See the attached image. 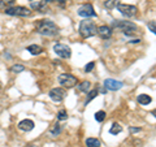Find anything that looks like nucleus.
<instances>
[{"mask_svg": "<svg viewBox=\"0 0 156 147\" xmlns=\"http://www.w3.org/2000/svg\"><path fill=\"white\" fill-rule=\"evenodd\" d=\"M35 30L38 34L44 37H53L58 33L57 25L51 20H41L35 23Z\"/></svg>", "mask_w": 156, "mask_h": 147, "instance_id": "f257e3e1", "label": "nucleus"}, {"mask_svg": "<svg viewBox=\"0 0 156 147\" xmlns=\"http://www.w3.org/2000/svg\"><path fill=\"white\" fill-rule=\"evenodd\" d=\"M98 27L95 25L94 21H91L90 18H85L83 21H81L80 23V34L82 38H90L96 35Z\"/></svg>", "mask_w": 156, "mask_h": 147, "instance_id": "f03ea898", "label": "nucleus"}, {"mask_svg": "<svg viewBox=\"0 0 156 147\" xmlns=\"http://www.w3.org/2000/svg\"><path fill=\"white\" fill-rule=\"evenodd\" d=\"M112 27L121 29L125 35H130V37H133L136 33V30H138V27H136V25L134 22H131V21H117V20L112 21Z\"/></svg>", "mask_w": 156, "mask_h": 147, "instance_id": "7ed1b4c3", "label": "nucleus"}, {"mask_svg": "<svg viewBox=\"0 0 156 147\" xmlns=\"http://www.w3.org/2000/svg\"><path fill=\"white\" fill-rule=\"evenodd\" d=\"M4 12L8 16H18V17H29L31 14V11L26 7L16 5V7H8L4 9Z\"/></svg>", "mask_w": 156, "mask_h": 147, "instance_id": "20e7f679", "label": "nucleus"}, {"mask_svg": "<svg viewBox=\"0 0 156 147\" xmlns=\"http://www.w3.org/2000/svg\"><path fill=\"white\" fill-rule=\"evenodd\" d=\"M117 9H119V12L122 14V16L128 17V18L134 17L136 14V12H138V8H136L135 5H130V4H121V3L117 4Z\"/></svg>", "mask_w": 156, "mask_h": 147, "instance_id": "39448f33", "label": "nucleus"}, {"mask_svg": "<svg viewBox=\"0 0 156 147\" xmlns=\"http://www.w3.org/2000/svg\"><path fill=\"white\" fill-rule=\"evenodd\" d=\"M58 82H60L62 86L68 87V89H72V87H74L77 83H78V80H77V77H74L73 74H68V73H64V74L58 76Z\"/></svg>", "mask_w": 156, "mask_h": 147, "instance_id": "423d86ee", "label": "nucleus"}, {"mask_svg": "<svg viewBox=\"0 0 156 147\" xmlns=\"http://www.w3.org/2000/svg\"><path fill=\"white\" fill-rule=\"evenodd\" d=\"M53 51L57 56H60L61 59H69L72 56V50L65 45H60V43H56L53 46Z\"/></svg>", "mask_w": 156, "mask_h": 147, "instance_id": "0eeeda50", "label": "nucleus"}, {"mask_svg": "<svg viewBox=\"0 0 156 147\" xmlns=\"http://www.w3.org/2000/svg\"><path fill=\"white\" fill-rule=\"evenodd\" d=\"M78 16L85 17V18H90V17H96V12L94 11V7L91 4H83L78 8Z\"/></svg>", "mask_w": 156, "mask_h": 147, "instance_id": "6e6552de", "label": "nucleus"}, {"mask_svg": "<svg viewBox=\"0 0 156 147\" xmlns=\"http://www.w3.org/2000/svg\"><path fill=\"white\" fill-rule=\"evenodd\" d=\"M122 86H124L122 82L113 80V78H107V80L104 81L105 90H109V91H117V90H120Z\"/></svg>", "mask_w": 156, "mask_h": 147, "instance_id": "1a4fd4ad", "label": "nucleus"}, {"mask_svg": "<svg viewBox=\"0 0 156 147\" xmlns=\"http://www.w3.org/2000/svg\"><path fill=\"white\" fill-rule=\"evenodd\" d=\"M48 95H50V98L53 102H61V100H64L66 94H65L64 89H61V87H55V89H52L50 92H48Z\"/></svg>", "mask_w": 156, "mask_h": 147, "instance_id": "9d476101", "label": "nucleus"}, {"mask_svg": "<svg viewBox=\"0 0 156 147\" xmlns=\"http://www.w3.org/2000/svg\"><path fill=\"white\" fill-rule=\"evenodd\" d=\"M96 34H99V37L101 39H109L112 37V29L109 26H107V25H103V26H100L99 29H98Z\"/></svg>", "mask_w": 156, "mask_h": 147, "instance_id": "9b49d317", "label": "nucleus"}, {"mask_svg": "<svg viewBox=\"0 0 156 147\" xmlns=\"http://www.w3.org/2000/svg\"><path fill=\"white\" fill-rule=\"evenodd\" d=\"M18 129L22 130V131H31L34 129V121L33 120H29V119L20 121Z\"/></svg>", "mask_w": 156, "mask_h": 147, "instance_id": "f8f14e48", "label": "nucleus"}, {"mask_svg": "<svg viewBox=\"0 0 156 147\" xmlns=\"http://www.w3.org/2000/svg\"><path fill=\"white\" fill-rule=\"evenodd\" d=\"M136 100H138V103H139V104H142V106H148L150 103L152 102L151 96L147 95V94H140V95H138Z\"/></svg>", "mask_w": 156, "mask_h": 147, "instance_id": "ddd939ff", "label": "nucleus"}, {"mask_svg": "<svg viewBox=\"0 0 156 147\" xmlns=\"http://www.w3.org/2000/svg\"><path fill=\"white\" fill-rule=\"evenodd\" d=\"M27 51L31 53V55H39V53H42L43 52V48L41 46H38V45H31V46H29L27 47Z\"/></svg>", "mask_w": 156, "mask_h": 147, "instance_id": "4468645a", "label": "nucleus"}, {"mask_svg": "<svg viewBox=\"0 0 156 147\" xmlns=\"http://www.w3.org/2000/svg\"><path fill=\"white\" fill-rule=\"evenodd\" d=\"M52 2H53V0H42V2L39 3V5H38V9H37V11L42 12V13L47 12V5H48V4H51Z\"/></svg>", "mask_w": 156, "mask_h": 147, "instance_id": "2eb2a0df", "label": "nucleus"}, {"mask_svg": "<svg viewBox=\"0 0 156 147\" xmlns=\"http://www.w3.org/2000/svg\"><path fill=\"white\" fill-rule=\"evenodd\" d=\"M86 146L87 147H100L101 143H100V141L96 139V138H87L86 139Z\"/></svg>", "mask_w": 156, "mask_h": 147, "instance_id": "dca6fc26", "label": "nucleus"}, {"mask_svg": "<svg viewBox=\"0 0 156 147\" xmlns=\"http://www.w3.org/2000/svg\"><path fill=\"white\" fill-rule=\"evenodd\" d=\"M90 87H91V82L83 81L82 83H80V86H78V90H80V91H83V92H89Z\"/></svg>", "mask_w": 156, "mask_h": 147, "instance_id": "f3484780", "label": "nucleus"}, {"mask_svg": "<svg viewBox=\"0 0 156 147\" xmlns=\"http://www.w3.org/2000/svg\"><path fill=\"white\" fill-rule=\"evenodd\" d=\"M121 131H122V126H121L120 124H113V125L111 126V129H109V133L113 134V135L120 134Z\"/></svg>", "mask_w": 156, "mask_h": 147, "instance_id": "a211bd4d", "label": "nucleus"}, {"mask_svg": "<svg viewBox=\"0 0 156 147\" xmlns=\"http://www.w3.org/2000/svg\"><path fill=\"white\" fill-rule=\"evenodd\" d=\"M117 4H119V0H107V2L104 3V7L107 9H113L115 7H117Z\"/></svg>", "mask_w": 156, "mask_h": 147, "instance_id": "6ab92c4d", "label": "nucleus"}, {"mask_svg": "<svg viewBox=\"0 0 156 147\" xmlns=\"http://www.w3.org/2000/svg\"><path fill=\"white\" fill-rule=\"evenodd\" d=\"M60 131H61V126H60V124H57V122H56V124H55V125H53L52 128H51L50 133H51L53 137H56V135L60 134Z\"/></svg>", "mask_w": 156, "mask_h": 147, "instance_id": "aec40b11", "label": "nucleus"}, {"mask_svg": "<svg viewBox=\"0 0 156 147\" xmlns=\"http://www.w3.org/2000/svg\"><path fill=\"white\" fill-rule=\"evenodd\" d=\"M23 70H25V66L21 65V64H16V65H13L11 68V72L12 73H22Z\"/></svg>", "mask_w": 156, "mask_h": 147, "instance_id": "412c9836", "label": "nucleus"}, {"mask_svg": "<svg viewBox=\"0 0 156 147\" xmlns=\"http://www.w3.org/2000/svg\"><path fill=\"white\" fill-rule=\"evenodd\" d=\"M104 119H105V112L104 111H99V112H96V113H95V120L98 122L104 121Z\"/></svg>", "mask_w": 156, "mask_h": 147, "instance_id": "4be33fe9", "label": "nucleus"}, {"mask_svg": "<svg viewBox=\"0 0 156 147\" xmlns=\"http://www.w3.org/2000/svg\"><path fill=\"white\" fill-rule=\"evenodd\" d=\"M57 120H60V121H65V120H68V113H66V111H65V109L58 111V113H57Z\"/></svg>", "mask_w": 156, "mask_h": 147, "instance_id": "5701e85b", "label": "nucleus"}, {"mask_svg": "<svg viewBox=\"0 0 156 147\" xmlns=\"http://www.w3.org/2000/svg\"><path fill=\"white\" fill-rule=\"evenodd\" d=\"M98 96V90H91L89 92V95H87V99H86V104H89V103L94 99V98Z\"/></svg>", "mask_w": 156, "mask_h": 147, "instance_id": "b1692460", "label": "nucleus"}, {"mask_svg": "<svg viewBox=\"0 0 156 147\" xmlns=\"http://www.w3.org/2000/svg\"><path fill=\"white\" fill-rule=\"evenodd\" d=\"M94 68H95V63L91 61V63H89V64L85 66V72H86V73H90V72L94 70Z\"/></svg>", "mask_w": 156, "mask_h": 147, "instance_id": "393cba45", "label": "nucleus"}, {"mask_svg": "<svg viewBox=\"0 0 156 147\" xmlns=\"http://www.w3.org/2000/svg\"><path fill=\"white\" fill-rule=\"evenodd\" d=\"M147 26H148V29H150V30L152 31V33L155 34V35H156V21H150Z\"/></svg>", "mask_w": 156, "mask_h": 147, "instance_id": "a878e982", "label": "nucleus"}, {"mask_svg": "<svg viewBox=\"0 0 156 147\" xmlns=\"http://www.w3.org/2000/svg\"><path fill=\"white\" fill-rule=\"evenodd\" d=\"M130 133H136V131H140V128H130Z\"/></svg>", "mask_w": 156, "mask_h": 147, "instance_id": "bb28decb", "label": "nucleus"}, {"mask_svg": "<svg viewBox=\"0 0 156 147\" xmlns=\"http://www.w3.org/2000/svg\"><path fill=\"white\" fill-rule=\"evenodd\" d=\"M3 2L5 3L7 5H8V4H13V2H14V0H3Z\"/></svg>", "mask_w": 156, "mask_h": 147, "instance_id": "cd10ccee", "label": "nucleus"}, {"mask_svg": "<svg viewBox=\"0 0 156 147\" xmlns=\"http://www.w3.org/2000/svg\"><path fill=\"white\" fill-rule=\"evenodd\" d=\"M57 2H58V3H60V4H64V3L66 2V0H57Z\"/></svg>", "mask_w": 156, "mask_h": 147, "instance_id": "c85d7f7f", "label": "nucleus"}, {"mask_svg": "<svg viewBox=\"0 0 156 147\" xmlns=\"http://www.w3.org/2000/svg\"><path fill=\"white\" fill-rule=\"evenodd\" d=\"M152 115L155 116V119H156V109H154V111H152Z\"/></svg>", "mask_w": 156, "mask_h": 147, "instance_id": "c756f323", "label": "nucleus"}, {"mask_svg": "<svg viewBox=\"0 0 156 147\" xmlns=\"http://www.w3.org/2000/svg\"><path fill=\"white\" fill-rule=\"evenodd\" d=\"M29 2H35V0H29Z\"/></svg>", "mask_w": 156, "mask_h": 147, "instance_id": "7c9ffc66", "label": "nucleus"}]
</instances>
